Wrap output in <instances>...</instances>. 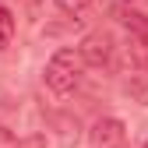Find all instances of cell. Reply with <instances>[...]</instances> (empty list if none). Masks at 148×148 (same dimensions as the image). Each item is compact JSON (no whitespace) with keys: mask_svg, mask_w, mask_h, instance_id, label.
Wrapping results in <instances>:
<instances>
[{"mask_svg":"<svg viewBox=\"0 0 148 148\" xmlns=\"http://www.w3.org/2000/svg\"><path fill=\"white\" fill-rule=\"evenodd\" d=\"M85 67H88V64H85V57H81V49L64 46V49L53 53L49 64H46V85L57 92V95H71V92L81 85Z\"/></svg>","mask_w":148,"mask_h":148,"instance_id":"obj_1","label":"cell"},{"mask_svg":"<svg viewBox=\"0 0 148 148\" xmlns=\"http://www.w3.org/2000/svg\"><path fill=\"white\" fill-rule=\"evenodd\" d=\"M88 145L92 148H127V127L116 116H102V120L92 123Z\"/></svg>","mask_w":148,"mask_h":148,"instance_id":"obj_2","label":"cell"},{"mask_svg":"<svg viewBox=\"0 0 148 148\" xmlns=\"http://www.w3.org/2000/svg\"><path fill=\"white\" fill-rule=\"evenodd\" d=\"M78 49H81L85 64H92V67H106L113 60V39H109L106 32H88Z\"/></svg>","mask_w":148,"mask_h":148,"instance_id":"obj_3","label":"cell"},{"mask_svg":"<svg viewBox=\"0 0 148 148\" xmlns=\"http://www.w3.org/2000/svg\"><path fill=\"white\" fill-rule=\"evenodd\" d=\"M11 39H14V14L7 4H0V49L11 46Z\"/></svg>","mask_w":148,"mask_h":148,"instance_id":"obj_4","label":"cell"},{"mask_svg":"<svg viewBox=\"0 0 148 148\" xmlns=\"http://www.w3.org/2000/svg\"><path fill=\"white\" fill-rule=\"evenodd\" d=\"M127 92H131L138 102H145V106H148V74H134V78L127 81Z\"/></svg>","mask_w":148,"mask_h":148,"instance_id":"obj_5","label":"cell"},{"mask_svg":"<svg viewBox=\"0 0 148 148\" xmlns=\"http://www.w3.org/2000/svg\"><path fill=\"white\" fill-rule=\"evenodd\" d=\"M57 7H60L64 14H78V11L88 7V0H57Z\"/></svg>","mask_w":148,"mask_h":148,"instance_id":"obj_6","label":"cell"},{"mask_svg":"<svg viewBox=\"0 0 148 148\" xmlns=\"http://www.w3.org/2000/svg\"><path fill=\"white\" fill-rule=\"evenodd\" d=\"M0 148H18V138L7 131V127H0Z\"/></svg>","mask_w":148,"mask_h":148,"instance_id":"obj_7","label":"cell"},{"mask_svg":"<svg viewBox=\"0 0 148 148\" xmlns=\"http://www.w3.org/2000/svg\"><path fill=\"white\" fill-rule=\"evenodd\" d=\"M138 57H141V60H145V67H148V32L138 39Z\"/></svg>","mask_w":148,"mask_h":148,"instance_id":"obj_8","label":"cell"},{"mask_svg":"<svg viewBox=\"0 0 148 148\" xmlns=\"http://www.w3.org/2000/svg\"><path fill=\"white\" fill-rule=\"evenodd\" d=\"M25 7H28V11H35V7H39V0H25Z\"/></svg>","mask_w":148,"mask_h":148,"instance_id":"obj_9","label":"cell"},{"mask_svg":"<svg viewBox=\"0 0 148 148\" xmlns=\"http://www.w3.org/2000/svg\"><path fill=\"white\" fill-rule=\"evenodd\" d=\"M145 148H148V141H145Z\"/></svg>","mask_w":148,"mask_h":148,"instance_id":"obj_10","label":"cell"}]
</instances>
